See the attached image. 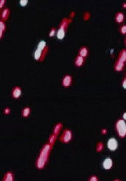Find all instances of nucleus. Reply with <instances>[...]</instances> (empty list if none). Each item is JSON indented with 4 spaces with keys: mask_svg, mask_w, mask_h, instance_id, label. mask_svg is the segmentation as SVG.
<instances>
[{
    "mask_svg": "<svg viewBox=\"0 0 126 181\" xmlns=\"http://www.w3.org/2000/svg\"><path fill=\"white\" fill-rule=\"evenodd\" d=\"M74 64H75V65L77 67H81L84 64V58L81 57V56L79 55L75 57V61H74Z\"/></svg>",
    "mask_w": 126,
    "mask_h": 181,
    "instance_id": "2eb2a0df",
    "label": "nucleus"
},
{
    "mask_svg": "<svg viewBox=\"0 0 126 181\" xmlns=\"http://www.w3.org/2000/svg\"><path fill=\"white\" fill-rule=\"evenodd\" d=\"M122 85H123V87L124 89L126 90V77L123 78V82H122Z\"/></svg>",
    "mask_w": 126,
    "mask_h": 181,
    "instance_id": "bb28decb",
    "label": "nucleus"
},
{
    "mask_svg": "<svg viewBox=\"0 0 126 181\" xmlns=\"http://www.w3.org/2000/svg\"><path fill=\"white\" fill-rule=\"evenodd\" d=\"M72 22L71 19H67V18H64L61 21L60 23L58 31L57 32V38L59 40L63 39L66 35V31L69 27V24Z\"/></svg>",
    "mask_w": 126,
    "mask_h": 181,
    "instance_id": "39448f33",
    "label": "nucleus"
},
{
    "mask_svg": "<svg viewBox=\"0 0 126 181\" xmlns=\"http://www.w3.org/2000/svg\"><path fill=\"white\" fill-rule=\"evenodd\" d=\"M123 7H124V8H125V7H126V3H123Z\"/></svg>",
    "mask_w": 126,
    "mask_h": 181,
    "instance_id": "7c9ffc66",
    "label": "nucleus"
},
{
    "mask_svg": "<svg viewBox=\"0 0 126 181\" xmlns=\"http://www.w3.org/2000/svg\"><path fill=\"white\" fill-rule=\"evenodd\" d=\"M112 181H121V180H119V179H118V178H116V179H114V180H113Z\"/></svg>",
    "mask_w": 126,
    "mask_h": 181,
    "instance_id": "c756f323",
    "label": "nucleus"
},
{
    "mask_svg": "<svg viewBox=\"0 0 126 181\" xmlns=\"http://www.w3.org/2000/svg\"><path fill=\"white\" fill-rule=\"evenodd\" d=\"M119 32L123 34V35H126V25H123L120 27Z\"/></svg>",
    "mask_w": 126,
    "mask_h": 181,
    "instance_id": "5701e85b",
    "label": "nucleus"
},
{
    "mask_svg": "<svg viewBox=\"0 0 126 181\" xmlns=\"http://www.w3.org/2000/svg\"><path fill=\"white\" fill-rule=\"evenodd\" d=\"M118 60L120 61L123 63H125L126 62V50L123 49L119 52V56H118Z\"/></svg>",
    "mask_w": 126,
    "mask_h": 181,
    "instance_id": "a211bd4d",
    "label": "nucleus"
},
{
    "mask_svg": "<svg viewBox=\"0 0 126 181\" xmlns=\"http://www.w3.org/2000/svg\"><path fill=\"white\" fill-rule=\"evenodd\" d=\"M125 45H126V37H125Z\"/></svg>",
    "mask_w": 126,
    "mask_h": 181,
    "instance_id": "2f4dec72",
    "label": "nucleus"
},
{
    "mask_svg": "<svg viewBox=\"0 0 126 181\" xmlns=\"http://www.w3.org/2000/svg\"><path fill=\"white\" fill-rule=\"evenodd\" d=\"M53 145L47 142L42 146L39 154H38L36 161H35V167L37 169L42 170L46 167L49 160V157L53 148Z\"/></svg>",
    "mask_w": 126,
    "mask_h": 181,
    "instance_id": "f257e3e1",
    "label": "nucleus"
},
{
    "mask_svg": "<svg viewBox=\"0 0 126 181\" xmlns=\"http://www.w3.org/2000/svg\"><path fill=\"white\" fill-rule=\"evenodd\" d=\"M27 3H28L27 0H20V2H19L20 5L22 6V7H25V6L27 5Z\"/></svg>",
    "mask_w": 126,
    "mask_h": 181,
    "instance_id": "393cba45",
    "label": "nucleus"
},
{
    "mask_svg": "<svg viewBox=\"0 0 126 181\" xmlns=\"http://www.w3.org/2000/svg\"><path fill=\"white\" fill-rule=\"evenodd\" d=\"M5 0H1V1H0V9L2 10V8L4 7V6H5Z\"/></svg>",
    "mask_w": 126,
    "mask_h": 181,
    "instance_id": "a878e982",
    "label": "nucleus"
},
{
    "mask_svg": "<svg viewBox=\"0 0 126 181\" xmlns=\"http://www.w3.org/2000/svg\"><path fill=\"white\" fill-rule=\"evenodd\" d=\"M2 181H15V177H14V174L11 171H8V172H5L4 174Z\"/></svg>",
    "mask_w": 126,
    "mask_h": 181,
    "instance_id": "9b49d317",
    "label": "nucleus"
},
{
    "mask_svg": "<svg viewBox=\"0 0 126 181\" xmlns=\"http://www.w3.org/2000/svg\"><path fill=\"white\" fill-rule=\"evenodd\" d=\"M62 128H63V124L62 123L58 122L57 124H55V125L53 127V131H52V133L49 135L47 142H49V144H51L54 146L58 138L60 133H61Z\"/></svg>",
    "mask_w": 126,
    "mask_h": 181,
    "instance_id": "20e7f679",
    "label": "nucleus"
},
{
    "mask_svg": "<svg viewBox=\"0 0 126 181\" xmlns=\"http://www.w3.org/2000/svg\"><path fill=\"white\" fill-rule=\"evenodd\" d=\"M125 20V15L123 12H118L115 15V21L118 24H122Z\"/></svg>",
    "mask_w": 126,
    "mask_h": 181,
    "instance_id": "4468645a",
    "label": "nucleus"
},
{
    "mask_svg": "<svg viewBox=\"0 0 126 181\" xmlns=\"http://www.w3.org/2000/svg\"><path fill=\"white\" fill-rule=\"evenodd\" d=\"M73 138V133L72 132L71 130L69 129H65L63 130V132H61V135L59 136V141L62 143V144H69L72 141Z\"/></svg>",
    "mask_w": 126,
    "mask_h": 181,
    "instance_id": "423d86ee",
    "label": "nucleus"
},
{
    "mask_svg": "<svg viewBox=\"0 0 126 181\" xmlns=\"http://www.w3.org/2000/svg\"><path fill=\"white\" fill-rule=\"evenodd\" d=\"M5 22L0 21V39H2L4 32L5 31Z\"/></svg>",
    "mask_w": 126,
    "mask_h": 181,
    "instance_id": "aec40b11",
    "label": "nucleus"
},
{
    "mask_svg": "<svg viewBox=\"0 0 126 181\" xmlns=\"http://www.w3.org/2000/svg\"><path fill=\"white\" fill-rule=\"evenodd\" d=\"M31 113V109L30 106H25V107H24L22 110H21V116H22V118H29L30 115Z\"/></svg>",
    "mask_w": 126,
    "mask_h": 181,
    "instance_id": "dca6fc26",
    "label": "nucleus"
},
{
    "mask_svg": "<svg viewBox=\"0 0 126 181\" xmlns=\"http://www.w3.org/2000/svg\"><path fill=\"white\" fill-rule=\"evenodd\" d=\"M107 147L111 152H114L118 148V142L116 138H111L107 142Z\"/></svg>",
    "mask_w": 126,
    "mask_h": 181,
    "instance_id": "0eeeda50",
    "label": "nucleus"
},
{
    "mask_svg": "<svg viewBox=\"0 0 126 181\" xmlns=\"http://www.w3.org/2000/svg\"><path fill=\"white\" fill-rule=\"evenodd\" d=\"M21 95V88L19 86H14L13 89L12 90L11 95L14 99H18L20 98Z\"/></svg>",
    "mask_w": 126,
    "mask_h": 181,
    "instance_id": "1a4fd4ad",
    "label": "nucleus"
},
{
    "mask_svg": "<svg viewBox=\"0 0 126 181\" xmlns=\"http://www.w3.org/2000/svg\"><path fill=\"white\" fill-rule=\"evenodd\" d=\"M72 83V76L69 75V74L65 75L63 77V78H62L61 84H62V86H63V87L69 88V86H71Z\"/></svg>",
    "mask_w": 126,
    "mask_h": 181,
    "instance_id": "6e6552de",
    "label": "nucleus"
},
{
    "mask_svg": "<svg viewBox=\"0 0 126 181\" xmlns=\"http://www.w3.org/2000/svg\"><path fill=\"white\" fill-rule=\"evenodd\" d=\"M55 33H56L55 27H52L50 31L49 32V37H53V36L55 35Z\"/></svg>",
    "mask_w": 126,
    "mask_h": 181,
    "instance_id": "4be33fe9",
    "label": "nucleus"
},
{
    "mask_svg": "<svg viewBox=\"0 0 126 181\" xmlns=\"http://www.w3.org/2000/svg\"><path fill=\"white\" fill-rule=\"evenodd\" d=\"M124 67H125V63H123V62L119 61L117 59L114 64V67L115 71L120 72L124 69Z\"/></svg>",
    "mask_w": 126,
    "mask_h": 181,
    "instance_id": "ddd939ff",
    "label": "nucleus"
},
{
    "mask_svg": "<svg viewBox=\"0 0 126 181\" xmlns=\"http://www.w3.org/2000/svg\"><path fill=\"white\" fill-rule=\"evenodd\" d=\"M123 119L126 121V112H124L123 114Z\"/></svg>",
    "mask_w": 126,
    "mask_h": 181,
    "instance_id": "c85d7f7f",
    "label": "nucleus"
},
{
    "mask_svg": "<svg viewBox=\"0 0 126 181\" xmlns=\"http://www.w3.org/2000/svg\"><path fill=\"white\" fill-rule=\"evenodd\" d=\"M78 55L81 56V57H83L85 59L86 57H87L88 55H89V50L86 47L83 46V47H81L78 50Z\"/></svg>",
    "mask_w": 126,
    "mask_h": 181,
    "instance_id": "f3484780",
    "label": "nucleus"
},
{
    "mask_svg": "<svg viewBox=\"0 0 126 181\" xmlns=\"http://www.w3.org/2000/svg\"><path fill=\"white\" fill-rule=\"evenodd\" d=\"M101 132H102V134H103V135H106V133H107V130H106V129L103 128V130H102Z\"/></svg>",
    "mask_w": 126,
    "mask_h": 181,
    "instance_id": "cd10ccee",
    "label": "nucleus"
},
{
    "mask_svg": "<svg viewBox=\"0 0 126 181\" xmlns=\"http://www.w3.org/2000/svg\"><path fill=\"white\" fill-rule=\"evenodd\" d=\"M10 16V9L9 8H5L1 11L0 13V18H1V21L5 22L8 19Z\"/></svg>",
    "mask_w": 126,
    "mask_h": 181,
    "instance_id": "f8f14e48",
    "label": "nucleus"
},
{
    "mask_svg": "<svg viewBox=\"0 0 126 181\" xmlns=\"http://www.w3.org/2000/svg\"><path fill=\"white\" fill-rule=\"evenodd\" d=\"M48 50H49V48L47 47V43H46L45 41L42 40V41H41L38 44L36 50L34 52V59L36 60V61L41 62L44 61L46 56H47Z\"/></svg>",
    "mask_w": 126,
    "mask_h": 181,
    "instance_id": "f03ea898",
    "label": "nucleus"
},
{
    "mask_svg": "<svg viewBox=\"0 0 126 181\" xmlns=\"http://www.w3.org/2000/svg\"><path fill=\"white\" fill-rule=\"evenodd\" d=\"M113 166V160L111 158H106L103 162V167L105 170H110Z\"/></svg>",
    "mask_w": 126,
    "mask_h": 181,
    "instance_id": "9d476101",
    "label": "nucleus"
},
{
    "mask_svg": "<svg viewBox=\"0 0 126 181\" xmlns=\"http://www.w3.org/2000/svg\"><path fill=\"white\" fill-rule=\"evenodd\" d=\"M114 130L119 138H124L126 137V122L123 118H119L114 124Z\"/></svg>",
    "mask_w": 126,
    "mask_h": 181,
    "instance_id": "7ed1b4c3",
    "label": "nucleus"
},
{
    "mask_svg": "<svg viewBox=\"0 0 126 181\" xmlns=\"http://www.w3.org/2000/svg\"><path fill=\"white\" fill-rule=\"evenodd\" d=\"M11 110L10 107H5L3 110V113L5 115H9L10 113H11Z\"/></svg>",
    "mask_w": 126,
    "mask_h": 181,
    "instance_id": "b1692460",
    "label": "nucleus"
},
{
    "mask_svg": "<svg viewBox=\"0 0 126 181\" xmlns=\"http://www.w3.org/2000/svg\"><path fill=\"white\" fill-rule=\"evenodd\" d=\"M88 181H100L99 178L97 175H95V174H92L91 175L88 179Z\"/></svg>",
    "mask_w": 126,
    "mask_h": 181,
    "instance_id": "412c9836",
    "label": "nucleus"
},
{
    "mask_svg": "<svg viewBox=\"0 0 126 181\" xmlns=\"http://www.w3.org/2000/svg\"><path fill=\"white\" fill-rule=\"evenodd\" d=\"M104 147H105V145H104V143L102 141H99L96 144V147L95 150L97 152H101L104 149Z\"/></svg>",
    "mask_w": 126,
    "mask_h": 181,
    "instance_id": "6ab92c4d",
    "label": "nucleus"
}]
</instances>
